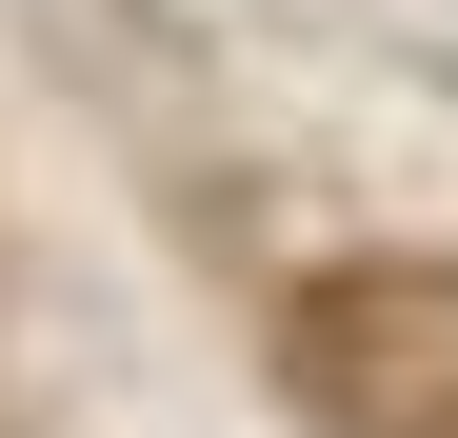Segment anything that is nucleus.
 <instances>
[{
	"mask_svg": "<svg viewBox=\"0 0 458 438\" xmlns=\"http://www.w3.org/2000/svg\"><path fill=\"white\" fill-rule=\"evenodd\" d=\"M279 379L339 438H458V259H339V279H299Z\"/></svg>",
	"mask_w": 458,
	"mask_h": 438,
	"instance_id": "1",
	"label": "nucleus"
}]
</instances>
